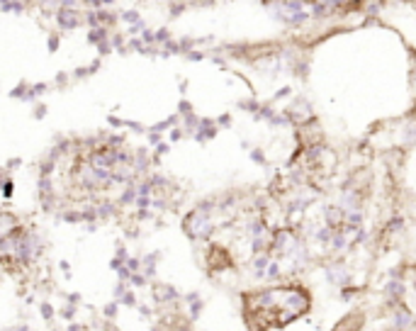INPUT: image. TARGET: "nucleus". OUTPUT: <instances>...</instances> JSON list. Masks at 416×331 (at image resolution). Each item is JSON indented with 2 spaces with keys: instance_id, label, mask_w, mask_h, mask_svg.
Masks as SVG:
<instances>
[{
  "instance_id": "obj_4",
  "label": "nucleus",
  "mask_w": 416,
  "mask_h": 331,
  "mask_svg": "<svg viewBox=\"0 0 416 331\" xmlns=\"http://www.w3.org/2000/svg\"><path fill=\"white\" fill-rule=\"evenodd\" d=\"M331 243H333V248H336V251H341V248L346 246V234H343V232H333Z\"/></svg>"
},
{
  "instance_id": "obj_2",
  "label": "nucleus",
  "mask_w": 416,
  "mask_h": 331,
  "mask_svg": "<svg viewBox=\"0 0 416 331\" xmlns=\"http://www.w3.org/2000/svg\"><path fill=\"white\" fill-rule=\"evenodd\" d=\"M268 266H270V253H261V256H256L253 258V271L258 278H263L268 271Z\"/></svg>"
},
{
  "instance_id": "obj_1",
  "label": "nucleus",
  "mask_w": 416,
  "mask_h": 331,
  "mask_svg": "<svg viewBox=\"0 0 416 331\" xmlns=\"http://www.w3.org/2000/svg\"><path fill=\"white\" fill-rule=\"evenodd\" d=\"M385 290H387V297L392 300V304H397V302L404 297V283H402V280H389Z\"/></svg>"
},
{
  "instance_id": "obj_3",
  "label": "nucleus",
  "mask_w": 416,
  "mask_h": 331,
  "mask_svg": "<svg viewBox=\"0 0 416 331\" xmlns=\"http://www.w3.org/2000/svg\"><path fill=\"white\" fill-rule=\"evenodd\" d=\"M156 297L161 302H171V300H178V292H176L171 285H158V287H156Z\"/></svg>"
},
{
  "instance_id": "obj_6",
  "label": "nucleus",
  "mask_w": 416,
  "mask_h": 331,
  "mask_svg": "<svg viewBox=\"0 0 416 331\" xmlns=\"http://www.w3.org/2000/svg\"><path fill=\"white\" fill-rule=\"evenodd\" d=\"M251 158H253L256 163H266V156H263V151H261V149H253V151H251Z\"/></svg>"
},
{
  "instance_id": "obj_8",
  "label": "nucleus",
  "mask_w": 416,
  "mask_h": 331,
  "mask_svg": "<svg viewBox=\"0 0 416 331\" xmlns=\"http://www.w3.org/2000/svg\"><path fill=\"white\" fill-rule=\"evenodd\" d=\"M287 93H290V88H282V91H277L275 97H287Z\"/></svg>"
},
{
  "instance_id": "obj_7",
  "label": "nucleus",
  "mask_w": 416,
  "mask_h": 331,
  "mask_svg": "<svg viewBox=\"0 0 416 331\" xmlns=\"http://www.w3.org/2000/svg\"><path fill=\"white\" fill-rule=\"evenodd\" d=\"M219 124H224V127H229V124H231V117H229V115H224V117H219Z\"/></svg>"
},
{
  "instance_id": "obj_5",
  "label": "nucleus",
  "mask_w": 416,
  "mask_h": 331,
  "mask_svg": "<svg viewBox=\"0 0 416 331\" xmlns=\"http://www.w3.org/2000/svg\"><path fill=\"white\" fill-rule=\"evenodd\" d=\"M280 263H277V261H273V263H270V266H268V278H270V280H277V278H280Z\"/></svg>"
}]
</instances>
